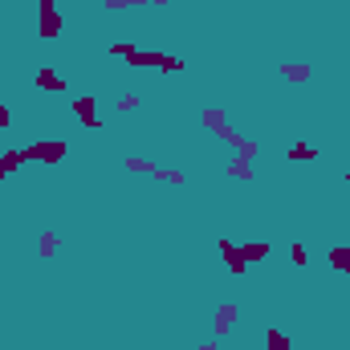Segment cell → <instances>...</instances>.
I'll return each instance as SVG.
<instances>
[{
    "instance_id": "obj_1",
    "label": "cell",
    "mask_w": 350,
    "mask_h": 350,
    "mask_svg": "<svg viewBox=\"0 0 350 350\" xmlns=\"http://www.w3.org/2000/svg\"><path fill=\"white\" fill-rule=\"evenodd\" d=\"M110 53L114 57H122L131 70H159L163 78H172V74H183V57H172V53H163V49H139V45H110Z\"/></svg>"
},
{
    "instance_id": "obj_2",
    "label": "cell",
    "mask_w": 350,
    "mask_h": 350,
    "mask_svg": "<svg viewBox=\"0 0 350 350\" xmlns=\"http://www.w3.org/2000/svg\"><path fill=\"white\" fill-rule=\"evenodd\" d=\"M200 122H204V126H208V131H212V135H216L220 143H228L232 151H241L245 135L228 126V118H224V110H220V106H208V110H200Z\"/></svg>"
},
{
    "instance_id": "obj_3",
    "label": "cell",
    "mask_w": 350,
    "mask_h": 350,
    "mask_svg": "<svg viewBox=\"0 0 350 350\" xmlns=\"http://www.w3.org/2000/svg\"><path fill=\"white\" fill-rule=\"evenodd\" d=\"M62 29H66V21H62L57 0H37V37L41 41H57Z\"/></svg>"
},
{
    "instance_id": "obj_4",
    "label": "cell",
    "mask_w": 350,
    "mask_h": 350,
    "mask_svg": "<svg viewBox=\"0 0 350 350\" xmlns=\"http://www.w3.org/2000/svg\"><path fill=\"white\" fill-rule=\"evenodd\" d=\"M21 155H25V163H62L70 155V147L62 139H41V143L21 147Z\"/></svg>"
},
{
    "instance_id": "obj_5",
    "label": "cell",
    "mask_w": 350,
    "mask_h": 350,
    "mask_svg": "<svg viewBox=\"0 0 350 350\" xmlns=\"http://www.w3.org/2000/svg\"><path fill=\"white\" fill-rule=\"evenodd\" d=\"M237 326H241V306H232V301L216 306V314H212V338H228Z\"/></svg>"
},
{
    "instance_id": "obj_6",
    "label": "cell",
    "mask_w": 350,
    "mask_h": 350,
    "mask_svg": "<svg viewBox=\"0 0 350 350\" xmlns=\"http://www.w3.org/2000/svg\"><path fill=\"white\" fill-rule=\"evenodd\" d=\"M74 114H78V122H82L86 131H102V126H106L102 114H98V98H94V94H78V98H74Z\"/></svg>"
},
{
    "instance_id": "obj_7",
    "label": "cell",
    "mask_w": 350,
    "mask_h": 350,
    "mask_svg": "<svg viewBox=\"0 0 350 350\" xmlns=\"http://www.w3.org/2000/svg\"><path fill=\"white\" fill-rule=\"evenodd\" d=\"M220 261L228 273H237V277H245L249 273V261H245V253H241V245L237 241H220Z\"/></svg>"
},
{
    "instance_id": "obj_8",
    "label": "cell",
    "mask_w": 350,
    "mask_h": 350,
    "mask_svg": "<svg viewBox=\"0 0 350 350\" xmlns=\"http://www.w3.org/2000/svg\"><path fill=\"white\" fill-rule=\"evenodd\" d=\"M277 74H281L285 82H293V86H306V82L314 78L310 62H281V66H277Z\"/></svg>"
},
{
    "instance_id": "obj_9",
    "label": "cell",
    "mask_w": 350,
    "mask_h": 350,
    "mask_svg": "<svg viewBox=\"0 0 350 350\" xmlns=\"http://www.w3.org/2000/svg\"><path fill=\"white\" fill-rule=\"evenodd\" d=\"M241 253H245V261L253 269V265H261L273 257V241H241Z\"/></svg>"
},
{
    "instance_id": "obj_10",
    "label": "cell",
    "mask_w": 350,
    "mask_h": 350,
    "mask_svg": "<svg viewBox=\"0 0 350 350\" xmlns=\"http://www.w3.org/2000/svg\"><path fill=\"white\" fill-rule=\"evenodd\" d=\"M33 82H37V90H49V94H66V90H70V82H66L57 70H49V66H45V70H37V78H33Z\"/></svg>"
},
{
    "instance_id": "obj_11",
    "label": "cell",
    "mask_w": 350,
    "mask_h": 350,
    "mask_svg": "<svg viewBox=\"0 0 350 350\" xmlns=\"http://www.w3.org/2000/svg\"><path fill=\"white\" fill-rule=\"evenodd\" d=\"M25 167V155L16 151V147H8V151H0V183L4 179H12V175Z\"/></svg>"
},
{
    "instance_id": "obj_12",
    "label": "cell",
    "mask_w": 350,
    "mask_h": 350,
    "mask_svg": "<svg viewBox=\"0 0 350 350\" xmlns=\"http://www.w3.org/2000/svg\"><path fill=\"white\" fill-rule=\"evenodd\" d=\"M326 261H330V269H334V273L350 277V245H334V249L326 253Z\"/></svg>"
},
{
    "instance_id": "obj_13",
    "label": "cell",
    "mask_w": 350,
    "mask_h": 350,
    "mask_svg": "<svg viewBox=\"0 0 350 350\" xmlns=\"http://www.w3.org/2000/svg\"><path fill=\"white\" fill-rule=\"evenodd\" d=\"M285 159H289V163H310V159H318V147H314V143H293V147L285 151Z\"/></svg>"
},
{
    "instance_id": "obj_14",
    "label": "cell",
    "mask_w": 350,
    "mask_h": 350,
    "mask_svg": "<svg viewBox=\"0 0 350 350\" xmlns=\"http://www.w3.org/2000/svg\"><path fill=\"white\" fill-rule=\"evenodd\" d=\"M57 249H62V237H57L53 228H45V232L37 237V257H53Z\"/></svg>"
},
{
    "instance_id": "obj_15",
    "label": "cell",
    "mask_w": 350,
    "mask_h": 350,
    "mask_svg": "<svg viewBox=\"0 0 350 350\" xmlns=\"http://www.w3.org/2000/svg\"><path fill=\"white\" fill-rule=\"evenodd\" d=\"M228 175H232V179H241V183L257 179V175H253V163H249V159H241V155H237V159L228 163Z\"/></svg>"
},
{
    "instance_id": "obj_16",
    "label": "cell",
    "mask_w": 350,
    "mask_h": 350,
    "mask_svg": "<svg viewBox=\"0 0 350 350\" xmlns=\"http://www.w3.org/2000/svg\"><path fill=\"white\" fill-rule=\"evenodd\" d=\"M106 12H131V8H151V0H102Z\"/></svg>"
},
{
    "instance_id": "obj_17",
    "label": "cell",
    "mask_w": 350,
    "mask_h": 350,
    "mask_svg": "<svg viewBox=\"0 0 350 350\" xmlns=\"http://www.w3.org/2000/svg\"><path fill=\"white\" fill-rule=\"evenodd\" d=\"M289 347H293V342H289L277 326H269V330H265V350H289Z\"/></svg>"
},
{
    "instance_id": "obj_18",
    "label": "cell",
    "mask_w": 350,
    "mask_h": 350,
    "mask_svg": "<svg viewBox=\"0 0 350 350\" xmlns=\"http://www.w3.org/2000/svg\"><path fill=\"white\" fill-rule=\"evenodd\" d=\"M151 179H159V183H175V187H183V179L187 175L179 172V167H155V175Z\"/></svg>"
},
{
    "instance_id": "obj_19",
    "label": "cell",
    "mask_w": 350,
    "mask_h": 350,
    "mask_svg": "<svg viewBox=\"0 0 350 350\" xmlns=\"http://www.w3.org/2000/svg\"><path fill=\"white\" fill-rule=\"evenodd\" d=\"M122 167H126V172H135V175H155V167H159V163H151V159H139V155H131V159H126Z\"/></svg>"
},
{
    "instance_id": "obj_20",
    "label": "cell",
    "mask_w": 350,
    "mask_h": 350,
    "mask_svg": "<svg viewBox=\"0 0 350 350\" xmlns=\"http://www.w3.org/2000/svg\"><path fill=\"white\" fill-rule=\"evenodd\" d=\"M289 261L297 265V269H306V265H310V253H306V245H301V241H293V245H289Z\"/></svg>"
},
{
    "instance_id": "obj_21",
    "label": "cell",
    "mask_w": 350,
    "mask_h": 350,
    "mask_svg": "<svg viewBox=\"0 0 350 350\" xmlns=\"http://www.w3.org/2000/svg\"><path fill=\"white\" fill-rule=\"evenodd\" d=\"M139 106H143V94H122V98H118V110H126V114L139 110Z\"/></svg>"
},
{
    "instance_id": "obj_22",
    "label": "cell",
    "mask_w": 350,
    "mask_h": 350,
    "mask_svg": "<svg viewBox=\"0 0 350 350\" xmlns=\"http://www.w3.org/2000/svg\"><path fill=\"white\" fill-rule=\"evenodd\" d=\"M8 126H12V110L0 102V131H8Z\"/></svg>"
},
{
    "instance_id": "obj_23",
    "label": "cell",
    "mask_w": 350,
    "mask_h": 350,
    "mask_svg": "<svg viewBox=\"0 0 350 350\" xmlns=\"http://www.w3.org/2000/svg\"><path fill=\"white\" fill-rule=\"evenodd\" d=\"M196 350H220V342H216V338H208V342H200Z\"/></svg>"
},
{
    "instance_id": "obj_24",
    "label": "cell",
    "mask_w": 350,
    "mask_h": 350,
    "mask_svg": "<svg viewBox=\"0 0 350 350\" xmlns=\"http://www.w3.org/2000/svg\"><path fill=\"white\" fill-rule=\"evenodd\" d=\"M167 4H172V0H151V8H159V12H163Z\"/></svg>"
},
{
    "instance_id": "obj_25",
    "label": "cell",
    "mask_w": 350,
    "mask_h": 350,
    "mask_svg": "<svg viewBox=\"0 0 350 350\" xmlns=\"http://www.w3.org/2000/svg\"><path fill=\"white\" fill-rule=\"evenodd\" d=\"M110 350H147V347H110Z\"/></svg>"
},
{
    "instance_id": "obj_26",
    "label": "cell",
    "mask_w": 350,
    "mask_h": 350,
    "mask_svg": "<svg viewBox=\"0 0 350 350\" xmlns=\"http://www.w3.org/2000/svg\"><path fill=\"white\" fill-rule=\"evenodd\" d=\"M347 187H350V175H347Z\"/></svg>"
},
{
    "instance_id": "obj_27",
    "label": "cell",
    "mask_w": 350,
    "mask_h": 350,
    "mask_svg": "<svg viewBox=\"0 0 350 350\" xmlns=\"http://www.w3.org/2000/svg\"><path fill=\"white\" fill-rule=\"evenodd\" d=\"M289 350H297V347H289Z\"/></svg>"
},
{
    "instance_id": "obj_28",
    "label": "cell",
    "mask_w": 350,
    "mask_h": 350,
    "mask_svg": "<svg viewBox=\"0 0 350 350\" xmlns=\"http://www.w3.org/2000/svg\"><path fill=\"white\" fill-rule=\"evenodd\" d=\"M347 208H350V200H347Z\"/></svg>"
}]
</instances>
